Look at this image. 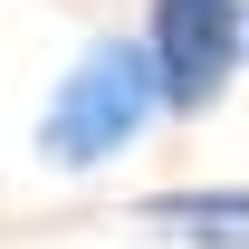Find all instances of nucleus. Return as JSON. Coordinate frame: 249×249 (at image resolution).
<instances>
[{"label": "nucleus", "mask_w": 249, "mask_h": 249, "mask_svg": "<svg viewBox=\"0 0 249 249\" xmlns=\"http://www.w3.org/2000/svg\"><path fill=\"white\" fill-rule=\"evenodd\" d=\"M240 38H249V0H240Z\"/></svg>", "instance_id": "20e7f679"}, {"label": "nucleus", "mask_w": 249, "mask_h": 249, "mask_svg": "<svg viewBox=\"0 0 249 249\" xmlns=\"http://www.w3.org/2000/svg\"><path fill=\"white\" fill-rule=\"evenodd\" d=\"M154 115H163V87H154L144 38H87L48 96V115H38V154L58 173H96V163L134 154Z\"/></svg>", "instance_id": "f257e3e1"}, {"label": "nucleus", "mask_w": 249, "mask_h": 249, "mask_svg": "<svg viewBox=\"0 0 249 249\" xmlns=\"http://www.w3.org/2000/svg\"><path fill=\"white\" fill-rule=\"evenodd\" d=\"M144 58H154L163 115H201V106H220V87H230L240 58H249L240 0H154V19H144Z\"/></svg>", "instance_id": "f03ea898"}, {"label": "nucleus", "mask_w": 249, "mask_h": 249, "mask_svg": "<svg viewBox=\"0 0 249 249\" xmlns=\"http://www.w3.org/2000/svg\"><path fill=\"white\" fill-rule=\"evenodd\" d=\"M144 220H154V230H173V240H192V249H249V182L154 192V201H144Z\"/></svg>", "instance_id": "7ed1b4c3"}]
</instances>
